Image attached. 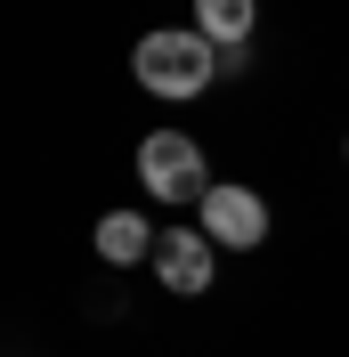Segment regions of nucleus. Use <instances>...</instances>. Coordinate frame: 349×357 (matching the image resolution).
<instances>
[{"label": "nucleus", "mask_w": 349, "mask_h": 357, "mask_svg": "<svg viewBox=\"0 0 349 357\" xmlns=\"http://www.w3.org/2000/svg\"><path fill=\"white\" fill-rule=\"evenodd\" d=\"M211 236L203 227H163V244H154V276L171 292H211Z\"/></svg>", "instance_id": "20e7f679"}, {"label": "nucleus", "mask_w": 349, "mask_h": 357, "mask_svg": "<svg viewBox=\"0 0 349 357\" xmlns=\"http://www.w3.org/2000/svg\"><path fill=\"white\" fill-rule=\"evenodd\" d=\"M154 244H163V236H154V227L138 220V211H106V220H98V260H106V268L154 260Z\"/></svg>", "instance_id": "39448f33"}, {"label": "nucleus", "mask_w": 349, "mask_h": 357, "mask_svg": "<svg viewBox=\"0 0 349 357\" xmlns=\"http://www.w3.org/2000/svg\"><path fill=\"white\" fill-rule=\"evenodd\" d=\"M131 73H138V89L147 98H203L211 89V73H219V41L211 33H195V24H154L147 41L131 49Z\"/></svg>", "instance_id": "f257e3e1"}, {"label": "nucleus", "mask_w": 349, "mask_h": 357, "mask_svg": "<svg viewBox=\"0 0 349 357\" xmlns=\"http://www.w3.org/2000/svg\"><path fill=\"white\" fill-rule=\"evenodd\" d=\"M252 17H260V0H195V33H211L219 49L252 41Z\"/></svg>", "instance_id": "423d86ee"}, {"label": "nucleus", "mask_w": 349, "mask_h": 357, "mask_svg": "<svg viewBox=\"0 0 349 357\" xmlns=\"http://www.w3.org/2000/svg\"><path fill=\"white\" fill-rule=\"evenodd\" d=\"M195 211H203V236L228 244V252H252V244L268 236V203L252 195V187H211Z\"/></svg>", "instance_id": "7ed1b4c3"}, {"label": "nucleus", "mask_w": 349, "mask_h": 357, "mask_svg": "<svg viewBox=\"0 0 349 357\" xmlns=\"http://www.w3.org/2000/svg\"><path fill=\"white\" fill-rule=\"evenodd\" d=\"M138 178H147L154 203H203V195H211L203 146H195L187 130H154V138H138Z\"/></svg>", "instance_id": "f03ea898"}]
</instances>
